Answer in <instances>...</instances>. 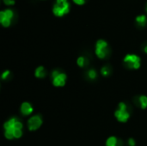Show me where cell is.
I'll list each match as a JSON object with an SVG mask.
<instances>
[{
	"mask_svg": "<svg viewBox=\"0 0 147 146\" xmlns=\"http://www.w3.org/2000/svg\"><path fill=\"white\" fill-rule=\"evenodd\" d=\"M4 136L7 139H19L22 136V123L17 118H11L4 125Z\"/></svg>",
	"mask_w": 147,
	"mask_h": 146,
	"instance_id": "6da1fadb",
	"label": "cell"
},
{
	"mask_svg": "<svg viewBox=\"0 0 147 146\" xmlns=\"http://www.w3.org/2000/svg\"><path fill=\"white\" fill-rule=\"evenodd\" d=\"M70 2L68 0H56L53 6V13L59 17L64 16L70 11Z\"/></svg>",
	"mask_w": 147,
	"mask_h": 146,
	"instance_id": "7a4b0ae2",
	"label": "cell"
},
{
	"mask_svg": "<svg viewBox=\"0 0 147 146\" xmlns=\"http://www.w3.org/2000/svg\"><path fill=\"white\" fill-rule=\"evenodd\" d=\"M96 54L99 59H106L110 54V49L109 44L104 40H98L96 44Z\"/></svg>",
	"mask_w": 147,
	"mask_h": 146,
	"instance_id": "3957f363",
	"label": "cell"
},
{
	"mask_svg": "<svg viewBox=\"0 0 147 146\" xmlns=\"http://www.w3.org/2000/svg\"><path fill=\"white\" fill-rule=\"evenodd\" d=\"M115 116L120 122H127L130 118V112L128 107L126 103L121 102L119 104V108L115 112Z\"/></svg>",
	"mask_w": 147,
	"mask_h": 146,
	"instance_id": "277c9868",
	"label": "cell"
},
{
	"mask_svg": "<svg viewBox=\"0 0 147 146\" xmlns=\"http://www.w3.org/2000/svg\"><path fill=\"white\" fill-rule=\"evenodd\" d=\"M15 18V12L11 9H6L0 11V22L4 28L11 25Z\"/></svg>",
	"mask_w": 147,
	"mask_h": 146,
	"instance_id": "5b68a950",
	"label": "cell"
},
{
	"mask_svg": "<svg viewBox=\"0 0 147 146\" xmlns=\"http://www.w3.org/2000/svg\"><path fill=\"white\" fill-rule=\"evenodd\" d=\"M124 65L128 69L138 70L140 67V58L136 54H127L125 56Z\"/></svg>",
	"mask_w": 147,
	"mask_h": 146,
	"instance_id": "8992f818",
	"label": "cell"
},
{
	"mask_svg": "<svg viewBox=\"0 0 147 146\" xmlns=\"http://www.w3.org/2000/svg\"><path fill=\"white\" fill-rule=\"evenodd\" d=\"M51 77H52V82L53 86L55 87H62L65 84L66 82V75L59 71V70H54L53 71L52 74H51Z\"/></svg>",
	"mask_w": 147,
	"mask_h": 146,
	"instance_id": "52a82bcc",
	"label": "cell"
},
{
	"mask_svg": "<svg viewBox=\"0 0 147 146\" xmlns=\"http://www.w3.org/2000/svg\"><path fill=\"white\" fill-rule=\"evenodd\" d=\"M42 125V118L40 114H35L28 120V127L29 131H35Z\"/></svg>",
	"mask_w": 147,
	"mask_h": 146,
	"instance_id": "ba28073f",
	"label": "cell"
},
{
	"mask_svg": "<svg viewBox=\"0 0 147 146\" xmlns=\"http://www.w3.org/2000/svg\"><path fill=\"white\" fill-rule=\"evenodd\" d=\"M21 113L24 116H28L33 113V107L28 102H23L21 105Z\"/></svg>",
	"mask_w": 147,
	"mask_h": 146,
	"instance_id": "9c48e42d",
	"label": "cell"
},
{
	"mask_svg": "<svg viewBox=\"0 0 147 146\" xmlns=\"http://www.w3.org/2000/svg\"><path fill=\"white\" fill-rule=\"evenodd\" d=\"M122 143L120 139H118L116 137L112 136L109 137L106 141V146H121Z\"/></svg>",
	"mask_w": 147,
	"mask_h": 146,
	"instance_id": "30bf717a",
	"label": "cell"
},
{
	"mask_svg": "<svg viewBox=\"0 0 147 146\" xmlns=\"http://www.w3.org/2000/svg\"><path fill=\"white\" fill-rule=\"evenodd\" d=\"M135 22L139 28H145L147 24V17L145 15H140L136 17Z\"/></svg>",
	"mask_w": 147,
	"mask_h": 146,
	"instance_id": "8fae6325",
	"label": "cell"
},
{
	"mask_svg": "<svg viewBox=\"0 0 147 146\" xmlns=\"http://www.w3.org/2000/svg\"><path fill=\"white\" fill-rule=\"evenodd\" d=\"M137 103L138 105L142 108V109H146L147 108V96H140L139 97H137Z\"/></svg>",
	"mask_w": 147,
	"mask_h": 146,
	"instance_id": "7c38bea8",
	"label": "cell"
},
{
	"mask_svg": "<svg viewBox=\"0 0 147 146\" xmlns=\"http://www.w3.org/2000/svg\"><path fill=\"white\" fill-rule=\"evenodd\" d=\"M34 75L36 77L38 78H43L46 77L47 75V72H46V70L43 66H39L36 70H35V72H34Z\"/></svg>",
	"mask_w": 147,
	"mask_h": 146,
	"instance_id": "4fadbf2b",
	"label": "cell"
},
{
	"mask_svg": "<svg viewBox=\"0 0 147 146\" xmlns=\"http://www.w3.org/2000/svg\"><path fill=\"white\" fill-rule=\"evenodd\" d=\"M77 63H78V66H80V67H85L89 64V59L86 57H84V56H80V57L78 58Z\"/></svg>",
	"mask_w": 147,
	"mask_h": 146,
	"instance_id": "5bb4252c",
	"label": "cell"
},
{
	"mask_svg": "<svg viewBox=\"0 0 147 146\" xmlns=\"http://www.w3.org/2000/svg\"><path fill=\"white\" fill-rule=\"evenodd\" d=\"M86 77L90 79V80H95L97 77V73L94 69H90L86 72Z\"/></svg>",
	"mask_w": 147,
	"mask_h": 146,
	"instance_id": "9a60e30c",
	"label": "cell"
},
{
	"mask_svg": "<svg viewBox=\"0 0 147 146\" xmlns=\"http://www.w3.org/2000/svg\"><path fill=\"white\" fill-rule=\"evenodd\" d=\"M101 73L104 77H109L111 73V68L109 65H105L101 69Z\"/></svg>",
	"mask_w": 147,
	"mask_h": 146,
	"instance_id": "2e32d148",
	"label": "cell"
},
{
	"mask_svg": "<svg viewBox=\"0 0 147 146\" xmlns=\"http://www.w3.org/2000/svg\"><path fill=\"white\" fill-rule=\"evenodd\" d=\"M9 74H10V72H9V71H3V74H2V79H7L8 77H9Z\"/></svg>",
	"mask_w": 147,
	"mask_h": 146,
	"instance_id": "e0dca14e",
	"label": "cell"
},
{
	"mask_svg": "<svg viewBox=\"0 0 147 146\" xmlns=\"http://www.w3.org/2000/svg\"><path fill=\"white\" fill-rule=\"evenodd\" d=\"M3 1L4 4H6L8 6H10V5L15 4V2H16V0H3Z\"/></svg>",
	"mask_w": 147,
	"mask_h": 146,
	"instance_id": "ac0fdd59",
	"label": "cell"
},
{
	"mask_svg": "<svg viewBox=\"0 0 147 146\" xmlns=\"http://www.w3.org/2000/svg\"><path fill=\"white\" fill-rule=\"evenodd\" d=\"M76 4H78V5H83V4H84L88 0H72Z\"/></svg>",
	"mask_w": 147,
	"mask_h": 146,
	"instance_id": "d6986e66",
	"label": "cell"
},
{
	"mask_svg": "<svg viewBox=\"0 0 147 146\" xmlns=\"http://www.w3.org/2000/svg\"><path fill=\"white\" fill-rule=\"evenodd\" d=\"M128 145L129 146H135V145H136V142H135V140L134 139H128Z\"/></svg>",
	"mask_w": 147,
	"mask_h": 146,
	"instance_id": "ffe728a7",
	"label": "cell"
},
{
	"mask_svg": "<svg viewBox=\"0 0 147 146\" xmlns=\"http://www.w3.org/2000/svg\"><path fill=\"white\" fill-rule=\"evenodd\" d=\"M144 52H145L146 53H147V44L145 46V47H144Z\"/></svg>",
	"mask_w": 147,
	"mask_h": 146,
	"instance_id": "44dd1931",
	"label": "cell"
},
{
	"mask_svg": "<svg viewBox=\"0 0 147 146\" xmlns=\"http://www.w3.org/2000/svg\"><path fill=\"white\" fill-rule=\"evenodd\" d=\"M146 12H147V3H146Z\"/></svg>",
	"mask_w": 147,
	"mask_h": 146,
	"instance_id": "7402d4cb",
	"label": "cell"
}]
</instances>
